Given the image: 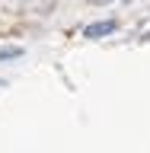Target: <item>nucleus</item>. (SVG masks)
I'll list each match as a JSON object with an SVG mask.
<instances>
[{
  "instance_id": "obj_1",
  "label": "nucleus",
  "mask_w": 150,
  "mask_h": 153,
  "mask_svg": "<svg viewBox=\"0 0 150 153\" xmlns=\"http://www.w3.org/2000/svg\"><path fill=\"white\" fill-rule=\"evenodd\" d=\"M115 29H118V22L115 19H102V22H93V26H86L83 29V38H105V35H112Z\"/></svg>"
},
{
  "instance_id": "obj_2",
  "label": "nucleus",
  "mask_w": 150,
  "mask_h": 153,
  "mask_svg": "<svg viewBox=\"0 0 150 153\" xmlns=\"http://www.w3.org/2000/svg\"><path fill=\"white\" fill-rule=\"evenodd\" d=\"M16 57H22V48H19V45H7V48H0V61H16Z\"/></svg>"
},
{
  "instance_id": "obj_3",
  "label": "nucleus",
  "mask_w": 150,
  "mask_h": 153,
  "mask_svg": "<svg viewBox=\"0 0 150 153\" xmlns=\"http://www.w3.org/2000/svg\"><path fill=\"white\" fill-rule=\"evenodd\" d=\"M93 3H112V0H93Z\"/></svg>"
},
{
  "instance_id": "obj_4",
  "label": "nucleus",
  "mask_w": 150,
  "mask_h": 153,
  "mask_svg": "<svg viewBox=\"0 0 150 153\" xmlns=\"http://www.w3.org/2000/svg\"><path fill=\"white\" fill-rule=\"evenodd\" d=\"M0 89H3V80H0Z\"/></svg>"
}]
</instances>
